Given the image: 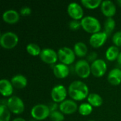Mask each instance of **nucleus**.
Listing matches in <instances>:
<instances>
[{
  "instance_id": "nucleus-7",
  "label": "nucleus",
  "mask_w": 121,
  "mask_h": 121,
  "mask_svg": "<svg viewBox=\"0 0 121 121\" xmlns=\"http://www.w3.org/2000/svg\"><path fill=\"white\" fill-rule=\"evenodd\" d=\"M74 71L79 77L87 78L91 73V65L87 60H79L75 63Z\"/></svg>"
},
{
  "instance_id": "nucleus-3",
  "label": "nucleus",
  "mask_w": 121,
  "mask_h": 121,
  "mask_svg": "<svg viewBox=\"0 0 121 121\" xmlns=\"http://www.w3.org/2000/svg\"><path fill=\"white\" fill-rule=\"evenodd\" d=\"M18 43V36L16 33L11 31L3 33L0 36V45L6 49H11L17 45Z\"/></svg>"
},
{
  "instance_id": "nucleus-11",
  "label": "nucleus",
  "mask_w": 121,
  "mask_h": 121,
  "mask_svg": "<svg viewBox=\"0 0 121 121\" xmlns=\"http://www.w3.org/2000/svg\"><path fill=\"white\" fill-rule=\"evenodd\" d=\"M78 105L73 99H65L59 105V109L63 114L71 115L78 109Z\"/></svg>"
},
{
  "instance_id": "nucleus-10",
  "label": "nucleus",
  "mask_w": 121,
  "mask_h": 121,
  "mask_svg": "<svg viewBox=\"0 0 121 121\" xmlns=\"http://www.w3.org/2000/svg\"><path fill=\"white\" fill-rule=\"evenodd\" d=\"M40 57L44 62L52 65L55 64L57 62L58 59V55L57 52L55 50L50 48H43L41 50Z\"/></svg>"
},
{
  "instance_id": "nucleus-12",
  "label": "nucleus",
  "mask_w": 121,
  "mask_h": 121,
  "mask_svg": "<svg viewBox=\"0 0 121 121\" xmlns=\"http://www.w3.org/2000/svg\"><path fill=\"white\" fill-rule=\"evenodd\" d=\"M67 13L74 20H82L84 17V10L77 2H71L67 6Z\"/></svg>"
},
{
  "instance_id": "nucleus-16",
  "label": "nucleus",
  "mask_w": 121,
  "mask_h": 121,
  "mask_svg": "<svg viewBox=\"0 0 121 121\" xmlns=\"http://www.w3.org/2000/svg\"><path fill=\"white\" fill-rule=\"evenodd\" d=\"M52 69L55 76L59 79H64L67 77L69 73V68L68 67V65L62 62L55 64Z\"/></svg>"
},
{
  "instance_id": "nucleus-13",
  "label": "nucleus",
  "mask_w": 121,
  "mask_h": 121,
  "mask_svg": "<svg viewBox=\"0 0 121 121\" xmlns=\"http://www.w3.org/2000/svg\"><path fill=\"white\" fill-rule=\"evenodd\" d=\"M107 38L108 34L105 31H99L91 34L89 38V43L94 48H100L106 43Z\"/></svg>"
},
{
  "instance_id": "nucleus-1",
  "label": "nucleus",
  "mask_w": 121,
  "mask_h": 121,
  "mask_svg": "<svg viewBox=\"0 0 121 121\" xmlns=\"http://www.w3.org/2000/svg\"><path fill=\"white\" fill-rule=\"evenodd\" d=\"M68 94L72 99L82 101L89 96V87L82 81L76 80L72 82L68 87Z\"/></svg>"
},
{
  "instance_id": "nucleus-36",
  "label": "nucleus",
  "mask_w": 121,
  "mask_h": 121,
  "mask_svg": "<svg viewBox=\"0 0 121 121\" xmlns=\"http://www.w3.org/2000/svg\"><path fill=\"white\" fill-rule=\"evenodd\" d=\"M117 3H118V4L121 7V0H117Z\"/></svg>"
},
{
  "instance_id": "nucleus-34",
  "label": "nucleus",
  "mask_w": 121,
  "mask_h": 121,
  "mask_svg": "<svg viewBox=\"0 0 121 121\" xmlns=\"http://www.w3.org/2000/svg\"><path fill=\"white\" fill-rule=\"evenodd\" d=\"M12 121H26L24 118H14L13 120Z\"/></svg>"
},
{
  "instance_id": "nucleus-33",
  "label": "nucleus",
  "mask_w": 121,
  "mask_h": 121,
  "mask_svg": "<svg viewBox=\"0 0 121 121\" xmlns=\"http://www.w3.org/2000/svg\"><path fill=\"white\" fill-rule=\"evenodd\" d=\"M48 106L50 109V111H54L57 110V104L55 102H54L53 104H50Z\"/></svg>"
},
{
  "instance_id": "nucleus-35",
  "label": "nucleus",
  "mask_w": 121,
  "mask_h": 121,
  "mask_svg": "<svg viewBox=\"0 0 121 121\" xmlns=\"http://www.w3.org/2000/svg\"><path fill=\"white\" fill-rule=\"evenodd\" d=\"M117 60H118V62L121 65V52H120V54H119V55H118V57Z\"/></svg>"
},
{
  "instance_id": "nucleus-5",
  "label": "nucleus",
  "mask_w": 121,
  "mask_h": 121,
  "mask_svg": "<svg viewBox=\"0 0 121 121\" xmlns=\"http://www.w3.org/2000/svg\"><path fill=\"white\" fill-rule=\"evenodd\" d=\"M7 107L14 114H21L24 111L25 105L23 100L17 96H11L7 99Z\"/></svg>"
},
{
  "instance_id": "nucleus-22",
  "label": "nucleus",
  "mask_w": 121,
  "mask_h": 121,
  "mask_svg": "<svg viewBox=\"0 0 121 121\" xmlns=\"http://www.w3.org/2000/svg\"><path fill=\"white\" fill-rule=\"evenodd\" d=\"M87 101L89 104L94 107H99L103 104L102 97L96 93H91L87 97Z\"/></svg>"
},
{
  "instance_id": "nucleus-17",
  "label": "nucleus",
  "mask_w": 121,
  "mask_h": 121,
  "mask_svg": "<svg viewBox=\"0 0 121 121\" xmlns=\"http://www.w3.org/2000/svg\"><path fill=\"white\" fill-rule=\"evenodd\" d=\"M13 86L11 81L6 79H2L0 81V92L4 96H10L13 94Z\"/></svg>"
},
{
  "instance_id": "nucleus-24",
  "label": "nucleus",
  "mask_w": 121,
  "mask_h": 121,
  "mask_svg": "<svg viewBox=\"0 0 121 121\" xmlns=\"http://www.w3.org/2000/svg\"><path fill=\"white\" fill-rule=\"evenodd\" d=\"M78 111L82 116H86L91 113L93 111V106L89 103H82L79 105Z\"/></svg>"
},
{
  "instance_id": "nucleus-28",
  "label": "nucleus",
  "mask_w": 121,
  "mask_h": 121,
  "mask_svg": "<svg viewBox=\"0 0 121 121\" xmlns=\"http://www.w3.org/2000/svg\"><path fill=\"white\" fill-rule=\"evenodd\" d=\"M50 118L52 121H63L65 119V116L60 111L56 110L50 112Z\"/></svg>"
},
{
  "instance_id": "nucleus-2",
  "label": "nucleus",
  "mask_w": 121,
  "mask_h": 121,
  "mask_svg": "<svg viewBox=\"0 0 121 121\" xmlns=\"http://www.w3.org/2000/svg\"><path fill=\"white\" fill-rule=\"evenodd\" d=\"M81 24L82 28L88 33L92 34L101 31V25L98 18L92 16H84L81 20Z\"/></svg>"
},
{
  "instance_id": "nucleus-37",
  "label": "nucleus",
  "mask_w": 121,
  "mask_h": 121,
  "mask_svg": "<svg viewBox=\"0 0 121 121\" xmlns=\"http://www.w3.org/2000/svg\"></svg>"
},
{
  "instance_id": "nucleus-4",
  "label": "nucleus",
  "mask_w": 121,
  "mask_h": 121,
  "mask_svg": "<svg viewBox=\"0 0 121 121\" xmlns=\"http://www.w3.org/2000/svg\"><path fill=\"white\" fill-rule=\"evenodd\" d=\"M50 109L48 105L38 104L32 107L30 110V115L35 120L43 121L48 117H50Z\"/></svg>"
},
{
  "instance_id": "nucleus-26",
  "label": "nucleus",
  "mask_w": 121,
  "mask_h": 121,
  "mask_svg": "<svg viewBox=\"0 0 121 121\" xmlns=\"http://www.w3.org/2000/svg\"><path fill=\"white\" fill-rule=\"evenodd\" d=\"M41 50H42L40 49V46L36 43H31L26 45V51L31 55H33V56L40 55Z\"/></svg>"
},
{
  "instance_id": "nucleus-18",
  "label": "nucleus",
  "mask_w": 121,
  "mask_h": 121,
  "mask_svg": "<svg viewBox=\"0 0 121 121\" xmlns=\"http://www.w3.org/2000/svg\"><path fill=\"white\" fill-rule=\"evenodd\" d=\"M108 81L112 85L116 86L121 83V69L119 68L112 69L108 74Z\"/></svg>"
},
{
  "instance_id": "nucleus-20",
  "label": "nucleus",
  "mask_w": 121,
  "mask_h": 121,
  "mask_svg": "<svg viewBox=\"0 0 121 121\" xmlns=\"http://www.w3.org/2000/svg\"><path fill=\"white\" fill-rule=\"evenodd\" d=\"M74 52L78 57H82L86 55L88 52V48L86 45L82 41L77 42L74 45Z\"/></svg>"
},
{
  "instance_id": "nucleus-25",
  "label": "nucleus",
  "mask_w": 121,
  "mask_h": 121,
  "mask_svg": "<svg viewBox=\"0 0 121 121\" xmlns=\"http://www.w3.org/2000/svg\"><path fill=\"white\" fill-rule=\"evenodd\" d=\"M11 111L6 105L0 104V121H9Z\"/></svg>"
},
{
  "instance_id": "nucleus-9",
  "label": "nucleus",
  "mask_w": 121,
  "mask_h": 121,
  "mask_svg": "<svg viewBox=\"0 0 121 121\" xmlns=\"http://www.w3.org/2000/svg\"><path fill=\"white\" fill-rule=\"evenodd\" d=\"M106 70L107 64L103 59H97L91 64V74L96 77H101L104 76Z\"/></svg>"
},
{
  "instance_id": "nucleus-15",
  "label": "nucleus",
  "mask_w": 121,
  "mask_h": 121,
  "mask_svg": "<svg viewBox=\"0 0 121 121\" xmlns=\"http://www.w3.org/2000/svg\"><path fill=\"white\" fill-rule=\"evenodd\" d=\"M2 18L9 24H14L19 21L20 15L18 12L14 9H8L4 11L2 14Z\"/></svg>"
},
{
  "instance_id": "nucleus-8",
  "label": "nucleus",
  "mask_w": 121,
  "mask_h": 121,
  "mask_svg": "<svg viewBox=\"0 0 121 121\" xmlns=\"http://www.w3.org/2000/svg\"><path fill=\"white\" fill-rule=\"evenodd\" d=\"M50 95L54 102L61 103L66 99V97L67 96V91L64 85L57 84L52 87Z\"/></svg>"
},
{
  "instance_id": "nucleus-21",
  "label": "nucleus",
  "mask_w": 121,
  "mask_h": 121,
  "mask_svg": "<svg viewBox=\"0 0 121 121\" xmlns=\"http://www.w3.org/2000/svg\"><path fill=\"white\" fill-rule=\"evenodd\" d=\"M118 47L116 45H111L108 47L106 51V57L109 61H113L118 59V57L120 54Z\"/></svg>"
},
{
  "instance_id": "nucleus-31",
  "label": "nucleus",
  "mask_w": 121,
  "mask_h": 121,
  "mask_svg": "<svg viewBox=\"0 0 121 121\" xmlns=\"http://www.w3.org/2000/svg\"><path fill=\"white\" fill-rule=\"evenodd\" d=\"M20 13L22 16H28V15H30L31 13V9L28 6H24L21 8Z\"/></svg>"
},
{
  "instance_id": "nucleus-29",
  "label": "nucleus",
  "mask_w": 121,
  "mask_h": 121,
  "mask_svg": "<svg viewBox=\"0 0 121 121\" xmlns=\"http://www.w3.org/2000/svg\"><path fill=\"white\" fill-rule=\"evenodd\" d=\"M112 41L116 46H121V30L117 31L113 34L112 37Z\"/></svg>"
},
{
  "instance_id": "nucleus-32",
  "label": "nucleus",
  "mask_w": 121,
  "mask_h": 121,
  "mask_svg": "<svg viewBox=\"0 0 121 121\" xmlns=\"http://www.w3.org/2000/svg\"><path fill=\"white\" fill-rule=\"evenodd\" d=\"M97 53L95 52H91V53H89V55L87 56V61L89 62H91V63L93 62H94L95 60H97Z\"/></svg>"
},
{
  "instance_id": "nucleus-30",
  "label": "nucleus",
  "mask_w": 121,
  "mask_h": 121,
  "mask_svg": "<svg viewBox=\"0 0 121 121\" xmlns=\"http://www.w3.org/2000/svg\"><path fill=\"white\" fill-rule=\"evenodd\" d=\"M69 28H70L71 30H78L80 27H82L81 21L72 19V20L70 21L69 23Z\"/></svg>"
},
{
  "instance_id": "nucleus-27",
  "label": "nucleus",
  "mask_w": 121,
  "mask_h": 121,
  "mask_svg": "<svg viewBox=\"0 0 121 121\" xmlns=\"http://www.w3.org/2000/svg\"><path fill=\"white\" fill-rule=\"evenodd\" d=\"M81 3L86 8L94 9L101 6L102 1L101 0H82Z\"/></svg>"
},
{
  "instance_id": "nucleus-23",
  "label": "nucleus",
  "mask_w": 121,
  "mask_h": 121,
  "mask_svg": "<svg viewBox=\"0 0 121 121\" xmlns=\"http://www.w3.org/2000/svg\"><path fill=\"white\" fill-rule=\"evenodd\" d=\"M116 28V21L113 18L109 17L107 18L104 22V28H105V32L109 35Z\"/></svg>"
},
{
  "instance_id": "nucleus-14",
  "label": "nucleus",
  "mask_w": 121,
  "mask_h": 121,
  "mask_svg": "<svg viewBox=\"0 0 121 121\" xmlns=\"http://www.w3.org/2000/svg\"><path fill=\"white\" fill-rule=\"evenodd\" d=\"M101 10L107 18L113 16L116 13V6L111 0H104L101 4Z\"/></svg>"
},
{
  "instance_id": "nucleus-19",
  "label": "nucleus",
  "mask_w": 121,
  "mask_h": 121,
  "mask_svg": "<svg viewBox=\"0 0 121 121\" xmlns=\"http://www.w3.org/2000/svg\"><path fill=\"white\" fill-rule=\"evenodd\" d=\"M11 82L13 87L16 89H23L26 86L28 80L24 75L21 74H17L12 77L11 79Z\"/></svg>"
},
{
  "instance_id": "nucleus-6",
  "label": "nucleus",
  "mask_w": 121,
  "mask_h": 121,
  "mask_svg": "<svg viewBox=\"0 0 121 121\" xmlns=\"http://www.w3.org/2000/svg\"><path fill=\"white\" fill-rule=\"evenodd\" d=\"M58 59L65 65H69L74 62L75 60V53L74 50L68 47H62L57 51Z\"/></svg>"
}]
</instances>
